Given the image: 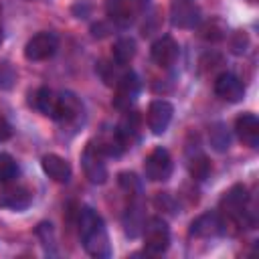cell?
I'll return each instance as SVG.
<instances>
[{
  "label": "cell",
  "mask_w": 259,
  "mask_h": 259,
  "mask_svg": "<svg viewBox=\"0 0 259 259\" xmlns=\"http://www.w3.org/2000/svg\"><path fill=\"white\" fill-rule=\"evenodd\" d=\"M77 227H79V237H81V243H83V249L87 251V255H91V257H109L111 255V245H109V235H107L105 223L91 206H83L79 210Z\"/></svg>",
  "instance_id": "6da1fadb"
},
{
  "label": "cell",
  "mask_w": 259,
  "mask_h": 259,
  "mask_svg": "<svg viewBox=\"0 0 259 259\" xmlns=\"http://www.w3.org/2000/svg\"><path fill=\"white\" fill-rule=\"evenodd\" d=\"M247 202H249V194L243 184H235L223 194L221 204H219L223 233L235 235L241 229V225L247 217Z\"/></svg>",
  "instance_id": "7a4b0ae2"
},
{
  "label": "cell",
  "mask_w": 259,
  "mask_h": 259,
  "mask_svg": "<svg viewBox=\"0 0 259 259\" xmlns=\"http://www.w3.org/2000/svg\"><path fill=\"white\" fill-rule=\"evenodd\" d=\"M144 247L146 251L160 255L168 249L170 245V229L166 225V221H162L160 217H150L144 223Z\"/></svg>",
  "instance_id": "3957f363"
},
{
  "label": "cell",
  "mask_w": 259,
  "mask_h": 259,
  "mask_svg": "<svg viewBox=\"0 0 259 259\" xmlns=\"http://www.w3.org/2000/svg\"><path fill=\"white\" fill-rule=\"evenodd\" d=\"M172 168H174L172 158H170L168 150H164V148H154L144 160V174L152 182L168 180L172 176Z\"/></svg>",
  "instance_id": "277c9868"
},
{
  "label": "cell",
  "mask_w": 259,
  "mask_h": 259,
  "mask_svg": "<svg viewBox=\"0 0 259 259\" xmlns=\"http://www.w3.org/2000/svg\"><path fill=\"white\" fill-rule=\"evenodd\" d=\"M57 47H59L57 34L42 30V32H36L32 38H28V42L24 45V57L34 63L47 61L57 53Z\"/></svg>",
  "instance_id": "5b68a950"
},
{
  "label": "cell",
  "mask_w": 259,
  "mask_h": 259,
  "mask_svg": "<svg viewBox=\"0 0 259 259\" xmlns=\"http://www.w3.org/2000/svg\"><path fill=\"white\" fill-rule=\"evenodd\" d=\"M115 95H113V105L117 109H130V105L138 99L142 83L140 77L134 71H123L119 75V79L115 81Z\"/></svg>",
  "instance_id": "8992f818"
},
{
  "label": "cell",
  "mask_w": 259,
  "mask_h": 259,
  "mask_svg": "<svg viewBox=\"0 0 259 259\" xmlns=\"http://www.w3.org/2000/svg\"><path fill=\"white\" fill-rule=\"evenodd\" d=\"M103 154L99 152V148L89 142L85 146V150L81 152V166H83V172L87 176L89 182L93 184H103L107 180V166L103 162Z\"/></svg>",
  "instance_id": "52a82bcc"
},
{
  "label": "cell",
  "mask_w": 259,
  "mask_h": 259,
  "mask_svg": "<svg viewBox=\"0 0 259 259\" xmlns=\"http://www.w3.org/2000/svg\"><path fill=\"white\" fill-rule=\"evenodd\" d=\"M172 115H174V107L172 103L164 101V99H154L150 105H148V113H146V121H148V130L154 134V136H162L170 121H172Z\"/></svg>",
  "instance_id": "ba28073f"
},
{
  "label": "cell",
  "mask_w": 259,
  "mask_h": 259,
  "mask_svg": "<svg viewBox=\"0 0 259 259\" xmlns=\"http://www.w3.org/2000/svg\"><path fill=\"white\" fill-rule=\"evenodd\" d=\"M32 204V192L20 184H2L0 188V208L6 210H26Z\"/></svg>",
  "instance_id": "9c48e42d"
},
{
  "label": "cell",
  "mask_w": 259,
  "mask_h": 259,
  "mask_svg": "<svg viewBox=\"0 0 259 259\" xmlns=\"http://www.w3.org/2000/svg\"><path fill=\"white\" fill-rule=\"evenodd\" d=\"M170 22L178 28H194L200 24V8L190 0H174L170 6Z\"/></svg>",
  "instance_id": "30bf717a"
},
{
  "label": "cell",
  "mask_w": 259,
  "mask_h": 259,
  "mask_svg": "<svg viewBox=\"0 0 259 259\" xmlns=\"http://www.w3.org/2000/svg\"><path fill=\"white\" fill-rule=\"evenodd\" d=\"M214 93L227 103H239L245 97V85L237 75L221 73L214 79Z\"/></svg>",
  "instance_id": "8fae6325"
},
{
  "label": "cell",
  "mask_w": 259,
  "mask_h": 259,
  "mask_svg": "<svg viewBox=\"0 0 259 259\" xmlns=\"http://www.w3.org/2000/svg\"><path fill=\"white\" fill-rule=\"evenodd\" d=\"M83 113V103L79 101V97L71 91H65L61 95H57V107H55V115L53 119L63 121V123H73L81 117Z\"/></svg>",
  "instance_id": "7c38bea8"
},
{
  "label": "cell",
  "mask_w": 259,
  "mask_h": 259,
  "mask_svg": "<svg viewBox=\"0 0 259 259\" xmlns=\"http://www.w3.org/2000/svg\"><path fill=\"white\" fill-rule=\"evenodd\" d=\"M105 12L115 24L130 26L140 12V4H138V0H107Z\"/></svg>",
  "instance_id": "4fadbf2b"
},
{
  "label": "cell",
  "mask_w": 259,
  "mask_h": 259,
  "mask_svg": "<svg viewBox=\"0 0 259 259\" xmlns=\"http://www.w3.org/2000/svg\"><path fill=\"white\" fill-rule=\"evenodd\" d=\"M152 61L158 65V67H164V69H168V67H172L174 63H176V59H178V53H180V49H178V42L172 38V36H160L154 45H152Z\"/></svg>",
  "instance_id": "5bb4252c"
},
{
  "label": "cell",
  "mask_w": 259,
  "mask_h": 259,
  "mask_svg": "<svg viewBox=\"0 0 259 259\" xmlns=\"http://www.w3.org/2000/svg\"><path fill=\"white\" fill-rule=\"evenodd\" d=\"M235 132L247 148L259 146V119L255 113H241L235 119Z\"/></svg>",
  "instance_id": "9a60e30c"
},
{
  "label": "cell",
  "mask_w": 259,
  "mask_h": 259,
  "mask_svg": "<svg viewBox=\"0 0 259 259\" xmlns=\"http://www.w3.org/2000/svg\"><path fill=\"white\" fill-rule=\"evenodd\" d=\"M40 166H42V172L49 178H53L55 182H69V178H71V164L59 154L42 156Z\"/></svg>",
  "instance_id": "2e32d148"
},
{
  "label": "cell",
  "mask_w": 259,
  "mask_h": 259,
  "mask_svg": "<svg viewBox=\"0 0 259 259\" xmlns=\"http://www.w3.org/2000/svg\"><path fill=\"white\" fill-rule=\"evenodd\" d=\"M221 233H223V225H221L219 212H204V214L196 217L190 225V235L192 237L206 239V237H214V235H221Z\"/></svg>",
  "instance_id": "e0dca14e"
},
{
  "label": "cell",
  "mask_w": 259,
  "mask_h": 259,
  "mask_svg": "<svg viewBox=\"0 0 259 259\" xmlns=\"http://www.w3.org/2000/svg\"><path fill=\"white\" fill-rule=\"evenodd\" d=\"M28 105L34 111H38V113H42L47 117H53L55 115V107H57V95L49 87H38V89L28 93Z\"/></svg>",
  "instance_id": "ac0fdd59"
},
{
  "label": "cell",
  "mask_w": 259,
  "mask_h": 259,
  "mask_svg": "<svg viewBox=\"0 0 259 259\" xmlns=\"http://www.w3.org/2000/svg\"><path fill=\"white\" fill-rule=\"evenodd\" d=\"M115 134H117V138L121 140V144H123L125 148L132 146L134 140H136L138 134H140V115H138L136 111L125 109V113L121 115V119H119V123H117V127H115Z\"/></svg>",
  "instance_id": "d6986e66"
},
{
  "label": "cell",
  "mask_w": 259,
  "mask_h": 259,
  "mask_svg": "<svg viewBox=\"0 0 259 259\" xmlns=\"http://www.w3.org/2000/svg\"><path fill=\"white\" fill-rule=\"evenodd\" d=\"M144 212H142V204H140V198L138 196H132L127 208H125V214H123V229H125V235L127 237H138L140 231L144 229Z\"/></svg>",
  "instance_id": "ffe728a7"
},
{
  "label": "cell",
  "mask_w": 259,
  "mask_h": 259,
  "mask_svg": "<svg viewBox=\"0 0 259 259\" xmlns=\"http://www.w3.org/2000/svg\"><path fill=\"white\" fill-rule=\"evenodd\" d=\"M136 57V42L134 38H119L113 45V61L117 65H127L132 59Z\"/></svg>",
  "instance_id": "44dd1931"
},
{
  "label": "cell",
  "mask_w": 259,
  "mask_h": 259,
  "mask_svg": "<svg viewBox=\"0 0 259 259\" xmlns=\"http://www.w3.org/2000/svg\"><path fill=\"white\" fill-rule=\"evenodd\" d=\"M200 36L204 40H210V42H219L227 36V26L223 24L221 18H210L206 20L202 26H200Z\"/></svg>",
  "instance_id": "7402d4cb"
},
{
  "label": "cell",
  "mask_w": 259,
  "mask_h": 259,
  "mask_svg": "<svg viewBox=\"0 0 259 259\" xmlns=\"http://www.w3.org/2000/svg\"><path fill=\"white\" fill-rule=\"evenodd\" d=\"M208 140H210V146L217 150V152H225L229 150L231 146V136H229V130L225 123H214L210 125L208 130Z\"/></svg>",
  "instance_id": "603a6c76"
},
{
  "label": "cell",
  "mask_w": 259,
  "mask_h": 259,
  "mask_svg": "<svg viewBox=\"0 0 259 259\" xmlns=\"http://www.w3.org/2000/svg\"><path fill=\"white\" fill-rule=\"evenodd\" d=\"M16 176H18V164H16V160L10 154L0 152V184H8Z\"/></svg>",
  "instance_id": "cb8c5ba5"
},
{
  "label": "cell",
  "mask_w": 259,
  "mask_h": 259,
  "mask_svg": "<svg viewBox=\"0 0 259 259\" xmlns=\"http://www.w3.org/2000/svg\"><path fill=\"white\" fill-rule=\"evenodd\" d=\"M188 170H190L192 178H196V180H204V178L208 176V172H210V162L206 160V156L196 154V156L190 158V162H188Z\"/></svg>",
  "instance_id": "d4e9b609"
},
{
  "label": "cell",
  "mask_w": 259,
  "mask_h": 259,
  "mask_svg": "<svg viewBox=\"0 0 259 259\" xmlns=\"http://www.w3.org/2000/svg\"><path fill=\"white\" fill-rule=\"evenodd\" d=\"M119 186H121L130 196H138V194H140L138 176L132 174V172H121V174H119Z\"/></svg>",
  "instance_id": "484cf974"
},
{
  "label": "cell",
  "mask_w": 259,
  "mask_h": 259,
  "mask_svg": "<svg viewBox=\"0 0 259 259\" xmlns=\"http://www.w3.org/2000/svg\"><path fill=\"white\" fill-rule=\"evenodd\" d=\"M247 34L243 32V30H239V32H235L233 34V38H231V51L235 53V55H243L245 51H247Z\"/></svg>",
  "instance_id": "4316f807"
},
{
  "label": "cell",
  "mask_w": 259,
  "mask_h": 259,
  "mask_svg": "<svg viewBox=\"0 0 259 259\" xmlns=\"http://www.w3.org/2000/svg\"><path fill=\"white\" fill-rule=\"evenodd\" d=\"M12 136V125L8 123V119L0 113V142H6Z\"/></svg>",
  "instance_id": "83f0119b"
},
{
  "label": "cell",
  "mask_w": 259,
  "mask_h": 259,
  "mask_svg": "<svg viewBox=\"0 0 259 259\" xmlns=\"http://www.w3.org/2000/svg\"><path fill=\"white\" fill-rule=\"evenodd\" d=\"M4 42V24H2V4H0V47Z\"/></svg>",
  "instance_id": "f1b7e54d"
},
{
  "label": "cell",
  "mask_w": 259,
  "mask_h": 259,
  "mask_svg": "<svg viewBox=\"0 0 259 259\" xmlns=\"http://www.w3.org/2000/svg\"><path fill=\"white\" fill-rule=\"evenodd\" d=\"M249 2H255V0H249Z\"/></svg>",
  "instance_id": "f546056e"
}]
</instances>
